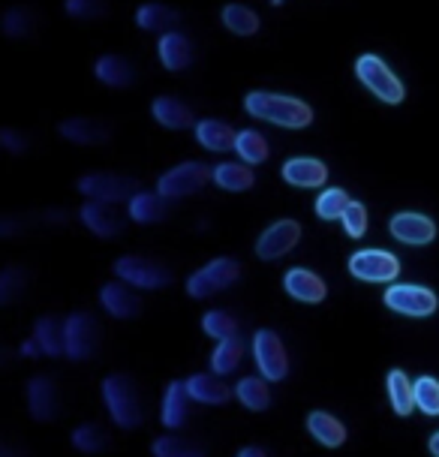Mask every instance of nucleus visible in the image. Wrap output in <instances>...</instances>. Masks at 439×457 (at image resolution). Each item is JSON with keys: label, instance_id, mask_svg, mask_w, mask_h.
<instances>
[{"label": "nucleus", "instance_id": "f257e3e1", "mask_svg": "<svg viewBox=\"0 0 439 457\" xmlns=\"http://www.w3.org/2000/svg\"><path fill=\"white\" fill-rule=\"evenodd\" d=\"M244 109L253 118L268 120V124H277L286 129H304L313 124V109L298 96L286 94H271V91H250L244 96Z\"/></svg>", "mask_w": 439, "mask_h": 457}, {"label": "nucleus", "instance_id": "f03ea898", "mask_svg": "<svg viewBox=\"0 0 439 457\" xmlns=\"http://www.w3.org/2000/svg\"><path fill=\"white\" fill-rule=\"evenodd\" d=\"M103 403L105 412L112 415V421L120 430H136L145 421V403L139 395V386L129 373H109L103 379Z\"/></svg>", "mask_w": 439, "mask_h": 457}, {"label": "nucleus", "instance_id": "7ed1b4c3", "mask_svg": "<svg viewBox=\"0 0 439 457\" xmlns=\"http://www.w3.org/2000/svg\"><path fill=\"white\" fill-rule=\"evenodd\" d=\"M355 76L377 100L388 105H401L403 103V81L394 76V70L382 61L379 54H359L355 57Z\"/></svg>", "mask_w": 439, "mask_h": 457}, {"label": "nucleus", "instance_id": "20e7f679", "mask_svg": "<svg viewBox=\"0 0 439 457\" xmlns=\"http://www.w3.org/2000/svg\"><path fill=\"white\" fill-rule=\"evenodd\" d=\"M238 280H241V265L229 256H220V259H211L208 265H202L199 271H193L186 277L184 289L190 298L205 301V298L220 295V292L232 289Z\"/></svg>", "mask_w": 439, "mask_h": 457}, {"label": "nucleus", "instance_id": "39448f33", "mask_svg": "<svg viewBox=\"0 0 439 457\" xmlns=\"http://www.w3.org/2000/svg\"><path fill=\"white\" fill-rule=\"evenodd\" d=\"M118 280L129 283L133 289H142V292H160L166 286H172V271L169 265L157 262V259H148V256H120L115 259L112 265Z\"/></svg>", "mask_w": 439, "mask_h": 457}, {"label": "nucleus", "instance_id": "423d86ee", "mask_svg": "<svg viewBox=\"0 0 439 457\" xmlns=\"http://www.w3.org/2000/svg\"><path fill=\"white\" fill-rule=\"evenodd\" d=\"M388 310L401 316H410V320H427V316L436 313L439 307V298L434 289L427 286H418V283H392L382 295Z\"/></svg>", "mask_w": 439, "mask_h": 457}, {"label": "nucleus", "instance_id": "0eeeda50", "mask_svg": "<svg viewBox=\"0 0 439 457\" xmlns=\"http://www.w3.org/2000/svg\"><path fill=\"white\" fill-rule=\"evenodd\" d=\"M214 169H208L205 162L190 160V162H178L169 171H162L160 181H157V193L166 195L169 202L186 199V195H196L202 187L211 181Z\"/></svg>", "mask_w": 439, "mask_h": 457}, {"label": "nucleus", "instance_id": "6e6552de", "mask_svg": "<svg viewBox=\"0 0 439 457\" xmlns=\"http://www.w3.org/2000/svg\"><path fill=\"white\" fill-rule=\"evenodd\" d=\"M349 274L361 283H388L392 286L401 277V259L388 250L368 247V250H355L349 256Z\"/></svg>", "mask_w": 439, "mask_h": 457}, {"label": "nucleus", "instance_id": "1a4fd4ad", "mask_svg": "<svg viewBox=\"0 0 439 457\" xmlns=\"http://www.w3.org/2000/svg\"><path fill=\"white\" fill-rule=\"evenodd\" d=\"M76 190L85 195L87 202H129L136 193V181L129 175H115V171H87V175L79 178Z\"/></svg>", "mask_w": 439, "mask_h": 457}, {"label": "nucleus", "instance_id": "9d476101", "mask_svg": "<svg viewBox=\"0 0 439 457\" xmlns=\"http://www.w3.org/2000/svg\"><path fill=\"white\" fill-rule=\"evenodd\" d=\"M63 328H67V355L70 361H87V358L96 355L100 349V337H103V328H100V320L87 310H79L63 320Z\"/></svg>", "mask_w": 439, "mask_h": 457}, {"label": "nucleus", "instance_id": "9b49d317", "mask_svg": "<svg viewBox=\"0 0 439 457\" xmlns=\"http://www.w3.org/2000/svg\"><path fill=\"white\" fill-rule=\"evenodd\" d=\"M253 361L259 367V373L268 379V382H283L289 373V353L283 346V337L277 331L271 328H262L253 334Z\"/></svg>", "mask_w": 439, "mask_h": 457}, {"label": "nucleus", "instance_id": "f8f14e48", "mask_svg": "<svg viewBox=\"0 0 439 457\" xmlns=\"http://www.w3.org/2000/svg\"><path fill=\"white\" fill-rule=\"evenodd\" d=\"M301 241V226L298 220H277L265 228L256 238V256L262 262H277L286 253H292Z\"/></svg>", "mask_w": 439, "mask_h": 457}, {"label": "nucleus", "instance_id": "ddd939ff", "mask_svg": "<svg viewBox=\"0 0 439 457\" xmlns=\"http://www.w3.org/2000/svg\"><path fill=\"white\" fill-rule=\"evenodd\" d=\"M61 388L58 382L46 373H37V377L28 379V412L30 419L39 424H48L61 415Z\"/></svg>", "mask_w": 439, "mask_h": 457}, {"label": "nucleus", "instance_id": "4468645a", "mask_svg": "<svg viewBox=\"0 0 439 457\" xmlns=\"http://www.w3.org/2000/svg\"><path fill=\"white\" fill-rule=\"evenodd\" d=\"M388 232L406 247H427L436 238V223L427 214H418V211H401V214L388 220Z\"/></svg>", "mask_w": 439, "mask_h": 457}, {"label": "nucleus", "instance_id": "2eb2a0df", "mask_svg": "<svg viewBox=\"0 0 439 457\" xmlns=\"http://www.w3.org/2000/svg\"><path fill=\"white\" fill-rule=\"evenodd\" d=\"M100 304L112 320H136L142 316L145 301L139 298V292L124 280H109L100 289Z\"/></svg>", "mask_w": 439, "mask_h": 457}, {"label": "nucleus", "instance_id": "dca6fc26", "mask_svg": "<svg viewBox=\"0 0 439 457\" xmlns=\"http://www.w3.org/2000/svg\"><path fill=\"white\" fill-rule=\"evenodd\" d=\"M283 289H286V295L295 298L298 304L316 307L328 298V283L316 271H311V268H289V271L283 274Z\"/></svg>", "mask_w": 439, "mask_h": 457}, {"label": "nucleus", "instance_id": "f3484780", "mask_svg": "<svg viewBox=\"0 0 439 457\" xmlns=\"http://www.w3.org/2000/svg\"><path fill=\"white\" fill-rule=\"evenodd\" d=\"M79 220L85 223L87 232L103 241H112V238H118V235H124V220L118 217L115 205H109V202H85L79 211Z\"/></svg>", "mask_w": 439, "mask_h": 457}, {"label": "nucleus", "instance_id": "a211bd4d", "mask_svg": "<svg viewBox=\"0 0 439 457\" xmlns=\"http://www.w3.org/2000/svg\"><path fill=\"white\" fill-rule=\"evenodd\" d=\"M61 138H67L81 148H94V145H105L112 138V127L100 118H67L58 127Z\"/></svg>", "mask_w": 439, "mask_h": 457}, {"label": "nucleus", "instance_id": "6ab92c4d", "mask_svg": "<svg viewBox=\"0 0 439 457\" xmlns=\"http://www.w3.org/2000/svg\"><path fill=\"white\" fill-rule=\"evenodd\" d=\"M283 181L292 184V187H301V190H316L328 181V166L316 157H292L283 162L280 169Z\"/></svg>", "mask_w": 439, "mask_h": 457}, {"label": "nucleus", "instance_id": "aec40b11", "mask_svg": "<svg viewBox=\"0 0 439 457\" xmlns=\"http://www.w3.org/2000/svg\"><path fill=\"white\" fill-rule=\"evenodd\" d=\"M184 386H186V395L193 397V403H202V406H223V403H229V397L235 395L223 382V377H217V373H193L190 379H184Z\"/></svg>", "mask_w": 439, "mask_h": 457}, {"label": "nucleus", "instance_id": "412c9836", "mask_svg": "<svg viewBox=\"0 0 439 457\" xmlns=\"http://www.w3.org/2000/svg\"><path fill=\"white\" fill-rule=\"evenodd\" d=\"M190 403L193 397L186 395V386L181 379H172L162 391V403H160V424L166 430H178L186 424V415H190Z\"/></svg>", "mask_w": 439, "mask_h": 457}, {"label": "nucleus", "instance_id": "4be33fe9", "mask_svg": "<svg viewBox=\"0 0 439 457\" xmlns=\"http://www.w3.org/2000/svg\"><path fill=\"white\" fill-rule=\"evenodd\" d=\"M307 434H311L316 443L322 448H344L346 439H349V430L346 424L337 419V415L325 412V410H313L307 415Z\"/></svg>", "mask_w": 439, "mask_h": 457}, {"label": "nucleus", "instance_id": "5701e85b", "mask_svg": "<svg viewBox=\"0 0 439 457\" xmlns=\"http://www.w3.org/2000/svg\"><path fill=\"white\" fill-rule=\"evenodd\" d=\"M151 112H153V120L166 129H190L199 124L190 105L184 100H178V96H169V94L157 96V100L151 103Z\"/></svg>", "mask_w": 439, "mask_h": 457}, {"label": "nucleus", "instance_id": "b1692460", "mask_svg": "<svg viewBox=\"0 0 439 457\" xmlns=\"http://www.w3.org/2000/svg\"><path fill=\"white\" fill-rule=\"evenodd\" d=\"M157 54H160V63L169 72H181L193 63V43L181 30H169V34L160 37Z\"/></svg>", "mask_w": 439, "mask_h": 457}, {"label": "nucleus", "instance_id": "393cba45", "mask_svg": "<svg viewBox=\"0 0 439 457\" xmlns=\"http://www.w3.org/2000/svg\"><path fill=\"white\" fill-rule=\"evenodd\" d=\"M385 391H388V403H392L394 415L410 419L412 410H416V379H410V373L394 367L385 377Z\"/></svg>", "mask_w": 439, "mask_h": 457}, {"label": "nucleus", "instance_id": "a878e982", "mask_svg": "<svg viewBox=\"0 0 439 457\" xmlns=\"http://www.w3.org/2000/svg\"><path fill=\"white\" fill-rule=\"evenodd\" d=\"M94 76L103 81L105 87H115V91H127L136 81V70L127 57L120 54H103L94 63Z\"/></svg>", "mask_w": 439, "mask_h": 457}, {"label": "nucleus", "instance_id": "bb28decb", "mask_svg": "<svg viewBox=\"0 0 439 457\" xmlns=\"http://www.w3.org/2000/svg\"><path fill=\"white\" fill-rule=\"evenodd\" d=\"M196 142L211 154H226V151H235L238 129L229 127L226 120L205 118V120H199V124H196Z\"/></svg>", "mask_w": 439, "mask_h": 457}, {"label": "nucleus", "instance_id": "cd10ccee", "mask_svg": "<svg viewBox=\"0 0 439 457\" xmlns=\"http://www.w3.org/2000/svg\"><path fill=\"white\" fill-rule=\"evenodd\" d=\"M129 220L139 226H153V223H162L169 217V199L162 193H148V190H139L129 199Z\"/></svg>", "mask_w": 439, "mask_h": 457}, {"label": "nucleus", "instance_id": "c85d7f7f", "mask_svg": "<svg viewBox=\"0 0 439 457\" xmlns=\"http://www.w3.org/2000/svg\"><path fill=\"white\" fill-rule=\"evenodd\" d=\"M211 181H214L220 190H226V193H244V190H250V187L256 184V175L244 160H226V162H217V166H214Z\"/></svg>", "mask_w": 439, "mask_h": 457}, {"label": "nucleus", "instance_id": "c756f323", "mask_svg": "<svg viewBox=\"0 0 439 457\" xmlns=\"http://www.w3.org/2000/svg\"><path fill=\"white\" fill-rule=\"evenodd\" d=\"M34 340L46 358H58L67 353V328L58 316H39L34 325Z\"/></svg>", "mask_w": 439, "mask_h": 457}, {"label": "nucleus", "instance_id": "7c9ffc66", "mask_svg": "<svg viewBox=\"0 0 439 457\" xmlns=\"http://www.w3.org/2000/svg\"><path fill=\"white\" fill-rule=\"evenodd\" d=\"M136 24H139L142 30H151V34H169V30H175L178 24H181V12L175 10V6L169 4H142L139 10H136Z\"/></svg>", "mask_w": 439, "mask_h": 457}, {"label": "nucleus", "instance_id": "2f4dec72", "mask_svg": "<svg viewBox=\"0 0 439 457\" xmlns=\"http://www.w3.org/2000/svg\"><path fill=\"white\" fill-rule=\"evenodd\" d=\"M235 397L244 410L250 412H265L271 406V388H268L265 377H244L238 386H235Z\"/></svg>", "mask_w": 439, "mask_h": 457}, {"label": "nucleus", "instance_id": "473e14b6", "mask_svg": "<svg viewBox=\"0 0 439 457\" xmlns=\"http://www.w3.org/2000/svg\"><path fill=\"white\" fill-rule=\"evenodd\" d=\"M220 19H223V28L235 37L259 34V12L244 4H226L223 12H220Z\"/></svg>", "mask_w": 439, "mask_h": 457}, {"label": "nucleus", "instance_id": "72a5a7b5", "mask_svg": "<svg viewBox=\"0 0 439 457\" xmlns=\"http://www.w3.org/2000/svg\"><path fill=\"white\" fill-rule=\"evenodd\" d=\"M244 361V340L241 334L238 337H229V340H220L211 353V373L217 377H226V373H235Z\"/></svg>", "mask_w": 439, "mask_h": 457}, {"label": "nucleus", "instance_id": "f704fd0d", "mask_svg": "<svg viewBox=\"0 0 439 457\" xmlns=\"http://www.w3.org/2000/svg\"><path fill=\"white\" fill-rule=\"evenodd\" d=\"M153 457H208L205 448L181 434H162L151 443Z\"/></svg>", "mask_w": 439, "mask_h": 457}, {"label": "nucleus", "instance_id": "c9c22d12", "mask_svg": "<svg viewBox=\"0 0 439 457\" xmlns=\"http://www.w3.org/2000/svg\"><path fill=\"white\" fill-rule=\"evenodd\" d=\"M37 12L30 10V6H10V10L4 12V21H0V28H4V34L10 39H30L37 34Z\"/></svg>", "mask_w": 439, "mask_h": 457}, {"label": "nucleus", "instance_id": "e433bc0d", "mask_svg": "<svg viewBox=\"0 0 439 457\" xmlns=\"http://www.w3.org/2000/svg\"><path fill=\"white\" fill-rule=\"evenodd\" d=\"M70 443H72V448H79L81 454H103L105 448H109L112 439L100 428V424L85 421V424H79V428L70 434Z\"/></svg>", "mask_w": 439, "mask_h": 457}, {"label": "nucleus", "instance_id": "4c0bfd02", "mask_svg": "<svg viewBox=\"0 0 439 457\" xmlns=\"http://www.w3.org/2000/svg\"><path fill=\"white\" fill-rule=\"evenodd\" d=\"M238 328H241V322L235 320V313H229V310H208V313L202 316V331L217 343L238 337Z\"/></svg>", "mask_w": 439, "mask_h": 457}, {"label": "nucleus", "instance_id": "58836bf2", "mask_svg": "<svg viewBox=\"0 0 439 457\" xmlns=\"http://www.w3.org/2000/svg\"><path fill=\"white\" fill-rule=\"evenodd\" d=\"M235 154L247 162V166H256V162H265L271 148H268L265 136L259 129H241L238 133V142H235Z\"/></svg>", "mask_w": 439, "mask_h": 457}, {"label": "nucleus", "instance_id": "ea45409f", "mask_svg": "<svg viewBox=\"0 0 439 457\" xmlns=\"http://www.w3.org/2000/svg\"><path fill=\"white\" fill-rule=\"evenodd\" d=\"M349 193L344 187H328V190L319 193V199H316V217L325 220V223H331V220H340L344 217V211L349 208Z\"/></svg>", "mask_w": 439, "mask_h": 457}, {"label": "nucleus", "instance_id": "a19ab883", "mask_svg": "<svg viewBox=\"0 0 439 457\" xmlns=\"http://www.w3.org/2000/svg\"><path fill=\"white\" fill-rule=\"evenodd\" d=\"M28 289V271L21 265H6L0 271V304H15Z\"/></svg>", "mask_w": 439, "mask_h": 457}, {"label": "nucleus", "instance_id": "79ce46f5", "mask_svg": "<svg viewBox=\"0 0 439 457\" xmlns=\"http://www.w3.org/2000/svg\"><path fill=\"white\" fill-rule=\"evenodd\" d=\"M416 410H421L427 419L439 415V379L430 373H421L416 379Z\"/></svg>", "mask_w": 439, "mask_h": 457}, {"label": "nucleus", "instance_id": "37998d69", "mask_svg": "<svg viewBox=\"0 0 439 457\" xmlns=\"http://www.w3.org/2000/svg\"><path fill=\"white\" fill-rule=\"evenodd\" d=\"M63 10H67L70 19L100 21L109 15V4H105V0H63Z\"/></svg>", "mask_w": 439, "mask_h": 457}, {"label": "nucleus", "instance_id": "c03bdc74", "mask_svg": "<svg viewBox=\"0 0 439 457\" xmlns=\"http://www.w3.org/2000/svg\"><path fill=\"white\" fill-rule=\"evenodd\" d=\"M340 223H344L349 238H364V235H368V226H370L368 208H364L361 202L352 199V202H349V208L344 211V217H340Z\"/></svg>", "mask_w": 439, "mask_h": 457}, {"label": "nucleus", "instance_id": "a18cd8bd", "mask_svg": "<svg viewBox=\"0 0 439 457\" xmlns=\"http://www.w3.org/2000/svg\"><path fill=\"white\" fill-rule=\"evenodd\" d=\"M0 148L10 151V154H24L30 148V138H28V133H21V129L4 127L0 129Z\"/></svg>", "mask_w": 439, "mask_h": 457}, {"label": "nucleus", "instance_id": "49530a36", "mask_svg": "<svg viewBox=\"0 0 439 457\" xmlns=\"http://www.w3.org/2000/svg\"><path fill=\"white\" fill-rule=\"evenodd\" d=\"M19 353H21L24 358H37V355H43V353H39V346H37V340H34V337L24 340L21 346H19Z\"/></svg>", "mask_w": 439, "mask_h": 457}, {"label": "nucleus", "instance_id": "de8ad7c7", "mask_svg": "<svg viewBox=\"0 0 439 457\" xmlns=\"http://www.w3.org/2000/svg\"><path fill=\"white\" fill-rule=\"evenodd\" d=\"M0 457H28V452L24 448H19V445H0Z\"/></svg>", "mask_w": 439, "mask_h": 457}, {"label": "nucleus", "instance_id": "09e8293b", "mask_svg": "<svg viewBox=\"0 0 439 457\" xmlns=\"http://www.w3.org/2000/svg\"><path fill=\"white\" fill-rule=\"evenodd\" d=\"M238 457H268V452L262 445H244L238 452Z\"/></svg>", "mask_w": 439, "mask_h": 457}, {"label": "nucleus", "instance_id": "8fccbe9b", "mask_svg": "<svg viewBox=\"0 0 439 457\" xmlns=\"http://www.w3.org/2000/svg\"><path fill=\"white\" fill-rule=\"evenodd\" d=\"M427 452H430V454H434V457H439V430H436V434H434V436H430V439H427Z\"/></svg>", "mask_w": 439, "mask_h": 457}]
</instances>
